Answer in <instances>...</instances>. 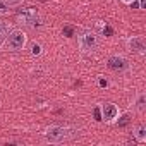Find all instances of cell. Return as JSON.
I'll return each mask as SVG.
<instances>
[{
    "instance_id": "ffe728a7",
    "label": "cell",
    "mask_w": 146,
    "mask_h": 146,
    "mask_svg": "<svg viewBox=\"0 0 146 146\" xmlns=\"http://www.w3.org/2000/svg\"><path fill=\"white\" fill-rule=\"evenodd\" d=\"M122 2H124V4H127V5H129V4H131V2H132V0H122Z\"/></svg>"
},
{
    "instance_id": "ac0fdd59",
    "label": "cell",
    "mask_w": 146,
    "mask_h": 146,
    "mask_svg": "<svg viewBox=\"0 0 146 146\" xmlns=\"http://www.w3.org/2000/svg\"><path fill=\"white\" fill-rule=\"evenodd\" d=\"M129 5H131V9H139V0H132Z\"/></svg>"
},
{
    "instance_id": "9a60e30c",
    "label": "cell",
    "mask_w": 146,
    "mask_h": 146,
    "mask_svg": "<svg viewBox=\"0 0 146 146\" xmlns=\"http://www.w3.org/2000/svg\"><path fill=\"white\" fill-rule=\"evenodd\" d=\"M102 31H103L105 36H112V35H113V28H110V26H103Z\"/></svg>"
},
{
    "instance_id": "9c48e42d",
    "label": "cell",
    "mask_w": 146,
    "mask_h": 146,
    "mask_svg": "<svg viewBox=\"0 0 146 146\" xmlns=\"http://www.w3.org/2000/svg\"><path fill=\"white\" fill-rule=\"evenodd\" d=\"M132 136L136 137L137 143H146V127H144V125H137V127L132 131Z\"/></svg>"
},
{
    "instance_id": "6da1fadb",
    "label": "cell",
    "mask_w": 146,
    "mask_h": 146,
    "mask_svg": "<svg viewBox=\"0 0 146 146\" xmlns=\"http://www.w3.org/2000/svg\"><path fill=\"white\" fill-rule=\"evenodd\" d=\"M72 136V131L69 127H62V125H50L46 127L45 131V139L52 144H58V143H64L67 141L69 137Z\"/></svg>"
},
{
    "instance_id": "3957f363",
    "label": "cell",
    "mask_w": 146,
    "mask_h": 146,
    "mask_svg": "<svg viewBox=\"0 0 146 146\" xmlns=\"http://www.w3.org/2000/svg\"><path fill=\"white\" fill-rule=\"evenodd\" d=\"M17 23H21L24 26H29V28H36V26L41 24V19H40L38 11L29 7V9H21L17 12Z\"/></svg>"
},
{
    "instance_id": "ba28073f",
    "label": "cell",
    "mask_w": 146,
    "mask_h": 146,
    "mask_svg": "<svg viewBox=\"0 0 146 146\" xmlns=\"http://www.w3.org/2000/svg\"><path fill=\"white\" fill-rule=\"evenodd\" d=\"M21 4V0H0V14H7L11 9Z\"/></svg>"
},
{
    "instance_id": "7a4b0ae2",
    "label": "cell",
    "mask_w": 146,
    "mask_h": 146,
    "mask_svg": "<svg viewBox=\"0 0 146 146\" xmlns=\"http://www.w3.org/2000/svg\"><path fill=\"white\" fill-rule=\"evenodd\" d=\"M28 43V35L23 31V29H12L7 33V38H5V46L12 52H19L26 46Z\"/></svg>"
},
{
    "instance_id": "4fadbf2b",
    "label": "cell",
    "mask_w": 146,
    "mask_h": 146,
    "mask_svg": "<svg viewBox=\"0 0 146 146\" xmlns=\"http://www.w3.org/2000/svg\"><path fill=\"white\" fill-rule=\"evenodd\" d=\"M31 53H33L35 57H40V55H41V45L35 43V45H33V48H31Z\"/></svg>"
},
{
    "instance_id": "5bb4252c",
    "label": "cell",
    "mask_w": 146,
    "mask_h": 146,
    "mask_svg": "<svg viewBox=\"0 0 146 146\" xmlns=\"http://www.w3.org/2000/svg\"><path fill=\"white\" fill-rule=\"evenodd\" d=\"M64 35L67 38H70L72 35H74V28H72V26H64Z\"/></svg>"
},
{
    "instance_id": "e0dca14e",
    "label": "cell",
    "mask_w": 146,
    "mask_h": 146,
    "mask_svg": "<svg viewBox=\"0 0 146 146\" xmlns=\"http://www.w3.org/2000/svg\"><path fill=\"white\" fill-rule=\"evenodd\" d=\"M98 84H100L102 88H107V86H108V81H107V79H103V78H100V81H98Z\"/></svg>"
},
{
    "instance_id": "277c9868",
    "label": "cell",
    "mask_w": 146,
    "mask_h": 146,
    "mask_svg": "<svg viewBox=\"0 0 146 146\" xmlns=\"http://www.w3.org/2000/svg\"><path fill=\"white\" fill-rule=\"evenodd\" d=\"M78 43H79L81 52H84V53H91V52H95V50L98 48L100 40H98V36H96L95 33H91V31H84V33L79 35Z\"/></svg>"
},
{
    "instance_id": "8fae6325",
    "label": "cell",
    "mask_w": 146,
    "mask_h": 146,
    "mask_svg": "<svg viewBox=\"0 0 146 146\" xmlns=\"http://www.w3.org/2000/svg\"><path fill=\"white\" fill-rule=\"evenodd\" d=\"M117 120V125L119 127H125V125H129L131 124V117L127 115V113H124V115H120L119 119H115Z\"/></svg>"
},
{
    "instance_id": "7c38bea8",
    "label": "cell",
    "mask_w": 146,
    "mask_h": 146,
    "mask_svg": "<svg viewBox=\"0 0 146 146\" xmlns=\"http://www.w3.org/2000/svg\"><path fill=\"white\" fill-rule=\"evenodd\" d=\"M9 33V26L4 23V21H0V40H4Z\"/></svg>"
},
{
    "instance_id": "5b68a950",
    "label": "cell",
    "mask_w": 146,
    "mask_h": 146,
    "mask_svg": "<svg viewBox=\"0 0 146 146\" xmlns=\"http://www.w3.org/2000/svg\"><path fill=\"white\" fill-rule=\"evenodd\" d=\"M107 65H108L110 70L119 72V74H120V72H125V70L129 69V62H127V58L122 57V55H112V57H108Z\"/></svg>"
},
{
    "instance_id": "30bf717a",
    "label": "cell",
    "mask_w": 146,
    "mask_h": 146,
    "mask_svg": "<svg viewBox=\"0 0 146 146\" xmlns=\"http://www.w3.org/2000/svg\"><path fill=\"white\" fill-rule=\"evenodd\" d=\"M136 108H137L139 112H143V110L146 108V95H144V93H139V95H137V98H136Z\"/></svg>"
},
{
    "instance_id": "2e32d148",
    "label": "cell",
    "mask_w": 146,
    "mask_h": 146,
    "mask_svg": "<svg viewBox=\"0 0 146 146\" xmlns=\"http://www.w3.org/2000/svg\"><path fill=\"white\" fill-rule=\"evenodd\" d=\"M93 113H95V119H96L98 122H102V112H100V107H96V108L93 110Z\"/></svg>"
},
{
    "instance_id": "52a82bcc",
    "label": "cell",
    "mask_w": 146,
    "mask_h": 146,
    "mask_svg": "<svg viewBox=\"0 0 146 146\" xmlns=\"http://www.w3.org/2000/svg\"><path fill=\"white\" fill-rule=\"evenodd\" d=\"M127 46L131 52L137 53V55H143L146 52V43H144V38L143 36H131L127 40Z\"/></svg>"
},
{
    "instance_id": "d6986e66",
    "label": "cell",
    "mask_w": 146,
    "mask_h": 146,
    "mask_svg": "<svg viewBox=\"0 0 146 146\" xmlns=\"http://www.w3.org/2000/svg\"><path fill=\"white\" fill-rule=\"evenodd\" d=\"M139 9H141V11L146 9V0H139Z\"/></svg>"
},
{
    "instance_id": "8992f818",
    "label": "cell",
    "mask_w": 146,
    "mask_h": 146,
    "mask_svg": "<svg viewBox=\"0 0 146 146\" xmlns=\"http://www.w3.org/2000/svg\"><path fill=\"white\" fill-rule=\"evenodd\" d=\"M100 112H102V120L105 122H113L119 117V107L115 103H103L100 107Z\"/></svg>"
}]
</instances>
